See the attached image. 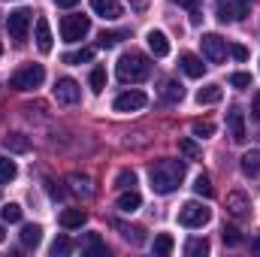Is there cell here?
I'll return each instance as SVG.
<instances>
[{"instance_id":"obj_1","label":"cell","mask_w":260,"mask_h":257,"mask_svg":"<svg viewBox=\"0 0 260 257\" xmlns=\"http://www.w3.org/2000/svg\"><path fill=\"white\" fill-rule=\"evenodd\" d=\"M185 173H188V167H185L182 160H157V164L151 167V173H148L154 194H173L182 185Z\"/></svg>"},{"instance_id":"obj_2","label":"cell","mask_w":260,"mask_h":257,"mask_svg":"<svg viewBox=\"0 0 260 257\" xmlns=\"http://www.w3.org/2000/svg\"><path fill=\"white\" fill-rule=\"evenodd\" d=\"M148 73H151V64L142 52H124L118 58V79L121 82H142V79H148Z\"/></svg>"},{"instance_id":"obj_3","label":"cell","mask_w":260,"mask_h":257,"mask_svg":"<svg viewBox=\"0 0 260 257\" xmlns=\"http://www.w3.org/2000/svg\"><path fill=\"white\" fill-rule=\"evenodd\" d=\"M43 79H46L43 64H24L9 76V88H15V91H34V88L43 85Z\"/></svg>"},{"instance_id":"obj_4","label":"cell","mask_w":260,"mask_h":257,"mask_svg":"<svg viewBox=\"0 0 260 257\" xmlns=\"http://www.w3.org/2000/svg\"><path fill=\"white\" fill-rule=\"evenodd\" d=\"M91 34V18L88 15H67L61 21V37L64 43H82Z\"/></svg>"},{"instance_id":"obj_5","label":"cell","mask_w":260,"mask_h":257,"mask_svg":"<svg viewBox=\"0 0 260 257\" xmlns=\"http://www.w3.org/2000/svg\"><path fill=\"white\" fill-rule=\"evenodd\" d=\"M209 221H212V212L197 200H188L179 209V224H185V227H206Z\"/></svg>"},{"instance_id":"obj_6","label":"cell","mask_w":260,"mask_h":257,"mask_svg":"<svg viewBox=\"0 0 260 257\" xmlns=\"http://www.w3.org/2000/svg\"><path fill=\"white\" fill-rule=\"evenodd\" d=\"M6 30H9V37H12L15 43H21V40L27 37V30H30V12H27V9H15V12H9V18H6Z\"/></svg>"},{"instance_id":"obj_7","label":"cell","mask_w":260,"mask_h":257,"mask_svg":"<svg viewBox=\"0 0 260 257\" xmlns=\"http://www.w3.org/2000/svg\"><path fill=\"white\" fill-rule=\"evenodd\" d=\"M200 46H203L206 61H212V64H221V61H224V55H227V40H221L218 34H203Z\"/></svg>"},{"instance_id":"obj_8","label":"cell","mask_w":260,"mask_h":257,"mask_svg":"<svg viewBox=\"0 0 260 257\" xmlns=\"http://www.w3.org/2000/svg\"><path fill=\"white\" fill-rule=\"evenodd\" d=\"M79 97H82V88H79L76 79H58L55 82V100L58 103L73 106V103H79Z\"/></svg>"},{"instance_id":"obj_9","label":"cell","mask_w":260,"mask_h":257,"mask_svg":"<svg viewBox=\"0 0 260 257\" xmlns=\"http://www.w3.org/2000/svg\"><path fill=\"white\" fill-rule=\"evenodd\" d=\"M251 12V0H227L218 6V18L221 21H239Z\"/></svg>"},{"instance_id":"obj_10","label":"cell","mask_w":260,"mask_h":257,"mask_svg":"<svg viewBox=\"0 0 260 257\" xmlns=\"http://www.w3.org/2000/svg\"><path fill=\"white\" fill-rule=\"evenodd\" d=\"M145 103H148V97H145L142 91H124V94L115 97V112H136V109H142Z\"/></svg>"},{"instance_id":"obj_11","label":"cell","mask_w":260,"mask_h":257,"mask_svg":"<svg viewBox=\"0 0 260 257\" xmlns=\"http://www.w3.org/2000/svg\"><path fill=\"white\" fill-rule=\"evenodd\" d=\"M91 9H94V15H100L106 21H115L124 15V6L118 0H91Z\"/></svg>"},{"instance_id":"obj_12","label":"cell","mask_w":260,"mask_h":257,"mask_svg":"<svg viewBox=\"0 0 260 257\" xmlns=\"http://www.w3.org/2000/svg\"><path fill=\"white\" fill-rule=\"evenodd\" d=\"M227 127H230L233 142H245V115H242L239 106H233V109L227 112Z\"/></svg>"},{"instance_id":"obj_13","label":"cell","mask_w":260,"mask_h":257,"mask_svg":"<svg viewBox=\"0 0 260 257\" xmlns=\"http://www.w3.org/2000/svg\"><path fill=\"white\" fill-rule=\"evenodd\" d=\"M227 212H230V215H236V218H245V215L251 212V200H248L242 191L227 194Z\"/></svg>"},{"instance_id":"obj_14","label":"cell","mask_w":260,"mask_h":257,"mask_svg":"<svg viewBox=\"0 0 260 257\" xmlns=\"http://www.w3.org/2000/svg\"><path fill=\"white\" fill-rule=\"evenodd\" d=\"M148 49H151V55L154 58H167L170 55V40H167V34H160V30H148Z\"/></svg>"},{"instance_id":"obj_15","label":"cell","mask_w":260,"mask_h":257,"mask_svg":"<svg viewBox=\"0 0 260 257\" xmlns=\"http://www.w3.org/2000/svg\"><path fill=\"white\" fill-rule=\"evenodd\" d=\"M37 49H40L43 55L52 52V27H49L46 18H37Z\"/></svg>"},{"instance_id":"obj_16","label":"cell","mask_w":260,"mask_h":257,"mask_svg":"<svg viewBox=\"0 0 260 257\" xmlns=\"http://www.w3.org/2000/svg\"><path fill=\"white\" fill-rule=\"evenodd\" d=\"M182 70H185V76H191V79H200V76L206 73V64H203L197 55L185 52V55H182Z\"/></svg>"},{"instance_id":"obj_17","label":"cell","mask_w":260,"mask_h":257,"mask_svg":"<svg viewBox=\"0 0 260 257\" xmlns=\"http://www.w3.org/2000/svg\"><path fill=\"white\" fill-rule=\"evenodd\" d=\"M88 221V215L82 212V209H64L61 212V227H67V230H76V227H82Z\"/></svg>"},{"instance_id":"obj_18","label":"cell","mask_w":260,"mask_h":257,"mask_svg":"<svg viewBox=\"0 0 260 257\" xmlns=\"http://www.w3.org/2000/svg\"><path fill=\"white\" fill-rule=\"evenodd\" d=\"M221 94H224V91H221V85H206V88H200V91H197V103H200V106H212V103H218V100H221Z\"/></svg>"},{"instance_id":"obj_19","label":"cell","mask_w":260,"mask_h":257,"mask_svg":"<svg viewBox=\"0 0 260 257\" xmlns=\"http://www.w3.org/2000/svg\"><path fill=\"white\" fill-rule=\"evenodd\" d=\"M40 242H43V230L37 224H24L21 227V245L24 248H37Z\"/></svg>"},{"instance_id":"obj_20","label":"cell","mask_w":260,"mask_h":257,"mask_svg":"<svg viewBox=\"0 0 260 257\" xmlns=\"http://www.w3.org/2000/svg\"><path fill=\"white\" fill-rule=\"evenodd\" d=\"M139 206H142V197L133 191V188H127V191L118 197V209H121V212H127V215H133Z\"/></svg>"},{"instance_id":"obj_21","label":"cell","mask_w":260,"mask_h":257,"mask_svg":"<svg viewBox=\"0 0 260 257\" xmlns=\"http://www.w3.org/2000/svg\"><path fill=\"white\" fill-rule=\"evenodd\" d=\"M239 167H242V173L245 176H260V151H245L242 154V160H239Z\"/></svg>"},{"instance_id":"obj_22","label":"cell","mask_w":260,"mask_h":257,"mask_svg":"<svg viewBox=\"0 0 260 257\" xmlns=\"http://www.w3.org/2000/svg\"><path fill=\"white\" fill-rule=\"evenodd\" d=\"M67 185H70V191H73V194H82V197H91V194H94V188H91V182H88L85 176H79V173L67 176Z\"/></svg>"},{"instance_id":"obj_23","label":"cell","mask_w":260,"mask_h":257,"mask_svg":"<svg viewBox=\"0 0 260 257\" xmlns=\"http://www.w3.org/2000/svg\"><path fill=\"white\" fill-rule=\"evenodd\" d=\"M160 94H164V100H167V103H182L185 88H182L176 79H170V82H164V91H160Z\"/></svg>"},{"instance_id":"obj_24","label":"cell","mask_w":260,"mask_h":257,"mask_svg":"<svg viewBox=\"0 0 260 257\" xmlns=\"http://www.w3.org/2000/svg\"><path fill=\"white\" fill-rule=\"evenodd\" d=\"M15 176H18V167H15V160H9L6 154H0V185H9Z\"/></svg>"},{"instance_id":"obj_25","label":"cell","mask_w":260,"mask_h":257,"mask_svg":"<svg viewBox=\"0 0 260 257\" xmlns=\"http://www.w3.org/2000/svg\"><path fill=\"white\" fill-rule=\"evenodd\" d=\"M85 254L103 257V254H106V242H103L97 233H88V236H85Z\"/></svg>"},{"instance_id":"obj_26","label":"cell","mask_w":260,"mask_h":257,"mask_svg":"<svg viewBox=\"0 0 260 257\" xmlns=\"http://www.w3.org/2000/svg\"><path fill=\"white\" fill-rule=\"evenodd\" d=\"M3 145L9 148V151H18V154H24V151H30V142L21 136V133H9L6 139H3Z\"/></svg>"},{"instance_id":"obj_27","label":"cell","mask_w":260,"mask_h":257,"mask_svg":"<svg viewBox=\"0 0 260 257\" xmlns=\"http://www.w3.org/2000/svg\"><path fill=\"white\" fill-rule=\"evenodd\" d=\"M94 58V49H79V52H67L64 55V64L76 67V64H88Z\"/></svg>"},{"instance_id":"obj_28","label":"cell","mask_w":260,"mask_h":257,"mask_svg":"<svg viewBox=\"0 0 260 257\" xmlns=\"http://www.w3.org/2000/svg\"><path fill=\"white\" fill-rule=\"evenodd\" d=\"M115 227L121 230V236H124L127 242H133V245H142V242H145V236H142L139 227H127V224H121V221H115Z\"/></svg>"},{"instance_id":"obj_29","label":"cell","mask_w":260,"mask_h":257,"mask_svg":"<svg viewBox=\"0 0 260 257\" xmlns=\"http://www.w3.org/2000/svg\"><path fill=\"white\" fill-rule=\"evenodd\" d=\"M173 248H176V242H173V236H170V233H160V236H154V254L167 257Z\"/></svg>"},{"instance_id":"obj_30","label":"cell","mask_w":260,"mask_h":257,"mask_svg":"<svg viewBox=\"0 0 260 257\" xmlns=\"http://www.w3.org/2000/svg\"><path fill=\"white\" fill-rule=\"evenodd\" d=\"M0 218H3L6 224H15V221H21V206H18V203H6V206L0 209Z\"/></svg>"},{"instance_id":"obj_31","label":"cell","mask_w":260,"mask_h":257,"mask_svg":"<svg viewBox=\"0 0 260 257\" xmlns=\"http://www.w3.org/2000/svg\"><path fill=\"white\" fill-rule=\"evenodd\" d=\"M221 236H224V245H230V248H236V245H242V233L233 227V224H224V230H221Z\"/></svg>"},{"instance_id":"obj_32","label":"cell","mask_w":260,"mask_h":257,"mask_svg":"<svg viewBox=\"0 0 260 257\" xmlns=\"http://www.w3.org/2000/svg\"><path fill=\"white\" fill-rule=\"evenodd\" d=\"M185 254H188V257H203V254H209V242H206V239H191V242L185 245Z\"/></svg>"},{"instance_id":"obj_33","label":"cell","mask_w":260,"mask_h":257,"mask_svg":"<svg viewBox=\"0 0 260 257\" xmlns=\"http://www.w3.org/2000/svg\"><path fill=\"white\" fill-rule=\"evenodd\" d=\"M103 88H106V70H103V67H94V70H91V91L100 94Z\"/></svg>"},{"instance_id":"obj_34","label":"cell","mask_w":260,"mask_h":257,"mask_svg":"<svg viewBox=\"0 0 260 257\" xmlns=\"http://www.w3.org/2000/svg\"><path fill=\"white\" fill-rule=\"evenodd\" d=\"M133 185H136V173H133V170H121V173L115 176V188L127 191V188H133Z\"/></svg>"},{"instance_id":"obj_35","label":"cell","mask_w":260,"mask_h":257,"mask_svg":"<svg viewBox=\"0 0 260 257\" xmlns=\"http://www.w3.org/2000/svg\"><path fill=\"white\" fill-rule=\"evenodd\" d=\"M194 191H197V197H215V188H212V182H209V176H197V182H194Z\"/></svg>"},{"instance_id":"obj_36","label":"cell","mask_w":260,"mask_h":257,"mask_svg":"<svg viewBox=\"0 0 260 257\" xmlns=\"http://www.w3.org/2000/svg\"><path fill=\"white\" fill-rule=\"evenodd\" d=\"M49 251H52L55 257H64V254H70V251H73V242H70L67 236H58V239L52 242V248H49Z\"/></svg>"},{"instance_id":"obj_37","label":"cell","mask_w":260,"mask_h":257,"mask_svg":"<svg viewBox=\"0 0 260 257\" xmlns=\"http://www.w3.org/2000/svg\"><path fill=\"white\" fill-rule=\"evenodd\" d=\"M212 133H215V124H212V121H194V136L206 139V136H212Z\"/></svg>"},{"instance_id":"obj_38","label":"cell","mask_w":260,"mask_h":257,"mask_svg":"<svg viewBox=\"0 0 260 257\" xmlns=\"http://www.w3.org/2000/svg\"><path fill=\"white\" fill-rule=\"evenodd\" d=\"M121 37H124V34H106V30H103V34H100V46H103V49H112V46H118Z\"/></svg>"},{"instance_id":"obj_39","label":"cell","mask_w":260,"mask_h":257,"mask_svg":"<svg viewBox=\"0 0 260 257\" xmlns=\"http://www.w3.org/2000/svg\"><path fill=\"white\" fill-rule=\"evenodd\" d=\"M230 85H233V88H248V85H251V76H248V73H233V76H230Z\"/></svg>"},{"instance_id":"obj_40","label":"cell","mask_w":260,"mask_h":257,"mask_svg":"<svg viewBox=\"0 0 260 257\" xmlns=\"http://www.w3.org/2000/svg\"><path fill=\"white\" fill-rule=\"evenodd\" d=\"M179 148H182V151H185L188 157H197V154H200V148H197V142H191V139H182V142H179Z\"/></svg>"},{"instance_id":"obj_41","label":"cell","mask_w":260,"mask_h":257,"mask_svg":"<svg viewBox=\"0 0 260 257\" xmlns=\"http://www.w3.org/2000/svg\"><path fill=\"white\" fill-rule=\"evenodd\" d=\"M230 55H233L236 61H245V58H248V49L239 46V43H233V46H230Z\"/></svg>"},{"instance_id":"obj_42","label":"cell","mask_w":260,"mask_h":257,"mask_svg":"<svg viewBox=\"0 0 260 257\" xmlns=\"http://www.w3.org/2000/svg\"><path fill=\"white\" fill-rule=\"evenodd\" d=\"M251 118L260 124V91L254 94V103H251Z\"/></svg>"},{"instance_id":"obj_43","label":"cell","mask_w":260,"mask_h":257,"mask_svg":"<svg viewBox=\"0 0 260 257\" xmlns=\"http://www.w3.org/2000/svg\"><path fill=\"white\" fill-rule=\"evenodd\" d=\"M176 3H179V6H188V9L194 12V21L200 18V15H197V0H176Z\"/></svg>"},{"instance_id":"obj_44","label":"cell","mask_w":260,"mask_h":257,"mask_svg":"<svg viewBox=\"0 0 260 257\" xmlns=\"http://www.w3.org/2000/svg\"><path fill=\"white\" fill-rule=\"evenodd\" d=\"M55 3H58V6H64V9H73L79 0H55Z\"/></svg>"},{"instance_id":"obj_45","label":"cell","mask_w":260,"mask_h":257,"mask_svg":"<svg viewBox=\"0 0 260 257\" xmlns=\"http://www.w3.org/2000/svg\"><path fill=\"white\" fill-rule=\"evenodd\" d=\"M251 251H257V254H260V230H257V236L251 239Z\"/></svg>"},{"instance_id":"obj_46","label":"cell","mask_w":260,"mask_h":257,"mask_svg":"<svg viewBox=\"0 0 260 257\" xmlns=\"http://www.w3.org/2000/svg\"><path fill=\"white\" fill-rule=\"evenodd\" d=\"M0 242H3V227H0Z\"/></svg>"},{"instance_id":"obj_47","label":"cell","mask_w":260,"mask_h":257,"mask_svg":"<svg viewBox=\"0 0 260 257\" xmlns=\"http://www.w3.org/2000/svg\"><path fill=\"white\" fill-rule=\"evenodd\" d=\"M0 55H3V46H0Z\"/></svg>"}]
</instances>
